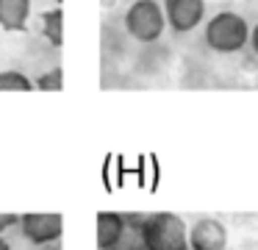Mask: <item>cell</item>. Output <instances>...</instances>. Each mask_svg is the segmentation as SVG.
<instances>
[{
	"instance_id": "14",
	"label": "cell",
	"mask_w": 258,
	"mask_h": 250,
	"mask_svg": "<svg viewBox=\"0 0 258 250\" xmlns=\"http://www.w3.org/2000/svg\"><path fill=\"white\" fill-rule=\"evenodd\" d=\"M0 250H12V247H9V242H6L3 236H0Z\"/></svg>"
},
{
	"instance_id": "7",
	"label": "cell",
	"mask_w": 258,
	"mask_h": 250,
	"mask_svg": "<svg viewBox=\"0 0 258 250\" xmlns=\"http://www.w3.org/2000/svg\"><path fill=\"white\" fill-rule=\"evenodd\" d=\"M125 236V220L117 211H100L97 214V250H111Z\"/></svg>"
},
{
	"instance_id": "13",
	"label": "cell",
	"mask_w": 258,
	"mask_h": 250,
	"mask_svg": "<svg viewBox=\"0 0 258 250\" xmlns=\"http://www.w3.org/2000/svg\"><path fill=\"white\" fill-rule=\"evenodd\" d=\"M252 47V53L258 56V22H255V28H250V42H247Z\"/></svg>"
},
{
	"instance_id": "6",
	"label": "cell",
	"mask_w": 258,
	"mask_h": 250,
	"mask_svg": "<svg viewBox=\"0 0 258 250\" xmlns=\"http://www.w3.org/2000/svg\"><path fill=\"white\" fill-rule=\"evenodd\" d=\"M189 250H225L228 247V228L214 217H203L186 231Z\"/></svg>"
},
{
	"instance_id": "1",
	"label": "cell",
	"mask_w": 258,
	"mask_h": 250,
	"mask_svg": "<svg viewBox=\"0 0 258 250\" xmlns=\"http://www.w3.org/2000/svg\"><path fill=\"white\" fill-rule=\"evenodd\" d=\"M186 222L172 211H156L142 220V244L145 250H189Z\"/></svg>"
},
{
	"instance_id": "4",
	"label": "cell",
	"mask_w": 258,
	"mask_h": 250,
	"mask_svg": "<svg viewBox=\"0 0 258 250\" xmlns=\"http://www.w3.org/2000/svg\"><path fill=\"white\" fill-rule=\"evenodd\" d=\"M17 222L23 228V236L34 244L58 242L64 233V217L58 211H28V214H20Z\"/></svg>"
},
{
	"instance_id": "12",
	"label": "cell",
	"mask_w": 258,
	"mask_h": 250,
	"mask_svg": "<svg viewBox=\"0 0 258 250\" xmlns=\"http://www.w3.org/2000/svg\"><path fill=\"white\" fill-rule=\"evenodd\" d=\"M17 220H20L17 214H0V233L6 231L9 225H14V222H17Z\"/></svg>"
},
{
	"instance_id": "11",
	"label": "cell",
	"mask_w": 258,
	"mask_h": 250,
	"mask_svg": "<svg viewBox=\"0 0 258 250\" xmlns=\"http://www.w3.org/2000/svg\"><path fill=\"white\" fill-rule=\"evenodd\" d=\"M34 89H42V92H61L64 89V70L61 67H53V70L42 72L34 81Z\"/></svg>"
},
{
	"instance_id": "10",
	"label": "cell",
	"mask_w": 258,
	"mask_h": 250,
	"mask_svg": "<svg viewBox=\"0 0 258 250\" xmlns=\"http://www.w3.org/2000/svg\"><path fill=\"white\" fill-rule=\"evenodd\" d=\"M34 81L20 70H3L0 72V92H31Z\"/></svg>"
},
{
	"instance_id": "9",
	"label": "cell",
	"mask_w": 258,
	"mask_h": 250,
	"mask_svg": "<svg viewBox=\"0 0 258 250\" xmlns=\"http://www.w3.org/2000/svg\"><path fill=\"white\" fill-rule=\"evenodd\" d=\"M42 33L53 47L64 44V11L61 9H50L42 14Z\"/></svg>"
},
{
	"instance_id": "3",
	"label": "cell",
	"mask_w": 258,
	"mask_h": 250,
	"mask_svg": "<svg viewBox=\"0 0 258 250\" xmlns=\"http://www.w3.org/2000/svg\"><path fill=\"white\" fill-rule=\"evenodd\" d=\"M164 28H167L164 9L156 0H134L125 11V31L142 44L158 42L164 36Z\"/></svg>"
},
{
	"instance_id": "8",
	"label": "cell",
	"mask_w": 258,
	"mask_h": 250,
	"mask_svg": "<svg viewBox=\"0 0 258 250\" xmlns=\"http://www.w3.org/2000/svg\"><path fill=\"white\" fill-rule=\"evenodd\" d=\"M31 0H0V28L3 31H28Z\"/></svg>"
},
{
	"instance_id": "5",
	"label": "cell",
	"mask_w": 258,
	"mask_h": 250,
	"mask_svg": "<svg viewBox=\"0 0 258 250\" xmlns=\"http://www.w3.org/2000/svg\"><path fill=\"white\" fill-rule=\"evenodd\" d=\"M164 20L175 33H189L206 17V0H164Z\"/></svg>"
},
{
	"instance_id": "2",
	"label": "cell",
	"mask_w": 258,
	"mask_h": 250,
	"mask_svg": "<svg viewBox=\"0 0 258 250\" xmlns=\"http://www.w3.org/2000/svg\"><path fill=\"white\" fill-rule=\"evenodd\" d=\"M250 42V25L236 11H219L206 22V44L214 53H239Z\"/></svg>"
}]
</instances>
